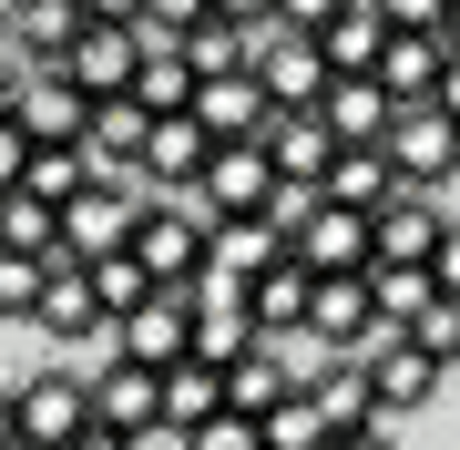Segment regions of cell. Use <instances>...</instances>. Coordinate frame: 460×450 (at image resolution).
Returning a JSON list of instances; mask_svg holds the SVG:
<instances>
[{
    "instance_id": "1",
    "label": "cell",
    "mask_w": 460,
    "mask_h": 450,
    "mask_svg": "<svg viewBox=\"0 0 460 450\" xmlns=\"http://www.w3.org/2000/svg\"><path fill=\"white\" fill-rule=\"evenodd\" d=\"M378 154H389V174L399 184H440V195H450V184H460V123L440 113V102H389V123H378Z\"/></svg>"
},
{
    "instance_id": "2",
    "label": "cell",
    "mask_w": 460,
    "mask_h": 450,
    "mask_svg": "<svg viewBox=\"0 0 460 450\" xmlns=\"http://www.w3.org/2000/svg\"><path fill=\"white\" fill-rule=\"evenodd\" d=\"M93 440H154V419H164V379H154L144 358H123V349H102L93 368Z\"/></svg>"
},
{
    "instance_id": "3",
    "label": "cell",
    "mask_w": 460,
    "mask_h": 450,
    "mask_svg": "<svg viewBox=\"0 0 460 450\" xmlns=\"http://www.w3.org/2000/svg\"><path fill=\"white\" fill-rule=\"evenodd\" d=\"M133 205H144V184H123V174H83V195H62V246L51 256H113L133 246Z\"/></svg>"
},
{
    "instance_id": "4",
    "label": "cell",
    "mask_w": 460,
    "mask_h": 450,
    "mask_svg": "<svg viewBox=\"0 0 460 450\" xmlns=\"http://www.w3.org/2000/svg\"><path fill=\"white\" fill-rule=\"evenodd\" d=\"M195 195H205V216H266V195H277L266 144L256 134H215L205 164H195Z\"/></svg>"
},
{
    "instance_id": "5",
    "label": "cell",
    "mask_w": 460,
    "mask_h": 450,
    "mask_svg": "<svg viewBox=\"0 0 460 450\" xmlns=\"http://www.w3.org/2000/svg\"><path fill=\"white\" fill-rule=\"evenodd\" d=\"M296 328H307V349H378V307H368V277L358 267H328V277H307V317H296Z\"/></svg>"
},
{
    "instance_id": "6",
    "label": "cell",
    "mask_w": 460,
    "mask_h": 450,
    "mask_svg": "<svg viewBox=\"0 0 460 450\" xmlns=\"http://www.w3.org/2000/svg\"><path fill=\"white\" fill-rule=\"evenodd\" d=\"M11 430L21 440H93L83 368H31V379H11Z\"/></svg>"
},
{
    "instance_id": "7",
    "label": "cell",
    "mask_w": 460,
    "mask_h": 450,
    "mask_svg": "<svg viewBox=\"0 0 460 450\" xmlns=\"http://www.w3.org/2000/svg\"><path fill=\"white\" fill-rule=\"evenodd\" d=\"M358 368H368V389H378V419H410V410H429V389L450 379V368L429 358L410 328H389L378 349H358Z\"/></svg>"
},
{
    "instance_id": "8",
    "label": "cell",
    "mask_w": 460,
    "mask_h": 450,
    "mask_svg": "<svg viewBox=\"0 0 460 450\" xmlns=\"http://www.w3.org/2000/svg\"><path fill=\"white\" fill-rule=\"evenodd\" d=\"M307 400H317V419H328V440H378V430H389V419H378L368 368L348 358V349H317V368H307Z\"/></svg>"
},
{
    "instance_id": "9",
    "label": "cell",
    "mask_w": 460,
    "mask_h": 450,
    "mask_svg": "<svg viewBox=\"0 0 460 450\" xmlns=\"http://www.w3.org/2000/svg\"><path fill=\"white\" fill-rule=\"evenodd\" d=\"M83 113H93V93L72 83L62 62H31L21 93H11V123H21L31 144H83Z\"/></svg>"
},
{
    "instance_id": "10",
    "label": "cell",
    "mask_w": 460,
    "mask_h": 450,
    "mask_svg": "<svg viewBox=\"0 0 460 450\" xmlns=\"http://www.w3.org/2000/svg\"><path fill=\"white\" fill-rule=\"evenodd\" d=\"M184 317H195V297H184V277H174V287H144V297H133V307H123L102 338H113L123 358L164 368V358H184Z\"/></svg>"
},
{
    "instance_id": "11",
    "label": "cell",
    "mask_w": 460,
    "mask_h": 450,
    "mask_svg": "<svg viewBox=\"0 0 460 450\" xmlns=\"http://www.w3.org/2000/svg\"><path fill=\"white\" fill-rule=\"evenodd\" d=\"M31 328H41V338H62V349H83V338H102L113 317H102L93 277L72 267V256H51V267H41V297H31Z\"/></svg>"
},
{
    "instance_id": "12",
    "label": "cell",
    "mask_w": 460,
    "mask_h": 450,
    "mask_svg": "<svg viewBox=\"0 0 460 450\" xmlns=\"http://www.w3.org/2000/svg\"><path fill=\"white\" fill-rule=\"evenodd\" d=\"M133 51H144V21H83V31L62 41V72L83 93H123L133 83Z\"/></svg>"
},
{
    "instance_id": "13",
    "label": "cell",
    "mask_w": 460,
    "mask_h": 450,
    "mask_svg": "<svg viewBox=\"0 0 460 450\" xmlns=\"http://www.w3.org/2000/svg\"><path fill=\"white\" fill-rule=\"evenodd\" d=\"M205 123L195 113H154L144 123V154H133V184H144V195H164V184H195V164H205Z\"/></svg>"
},
{
    "instance_id": "14",
    "label": "cell",
    "mask_w": 460,
    "mask_h": 450,
    "mask_svg": "<svg viewBox=\"0 0 460 450\" xmlns=\"http://www.w3.org/2000/svg\"><path fill=\"white\" fill-rule=\"evenodd\" d=\"M154 379H164V419H154V440H174V450H184V430H195V419H215V410H226V368H215V358H195V349H184V358H164Z\"/></svg>"
},
{
    "instance_id": "15",
    "label": "cell",
    "mask_w": 460,
    "mask_h": 450,
    "mask_svg": "<svg viewBox=\"0 0 460 450\" xmlns=\"http://www.w3.org/2000/svg\"><path fill=\"white\" fill-rule=\"evenodd\" d=\"M296 256H307L317 277L328 267H368V216L358 205H328V195H307V216H296V235H287Z\"/></svg>"
},
{
    "instance_id": "16",
    "label": "cell",
    "mask_w": 460,
    "mask_h": 450,
    "mask_svg": "<svg viewBox=\"0 0 460 450\" xmlns=\"http://www.w3.org/2000/svg\"><path fill=\"white\" fill-rule=\"evenodd\" d=\"M144 102L133 93H93V113H83V154H93V174H123L133 184V154H144Z\"/></svg>"
},
{
    "instance_id": "17",
    "label": "cell",
    "mask_w": 460,
    "mask_h": 450,
    "mask_svg": "<svg viewBox=\"0 0 460 450\" xmlns=\"http://www.w3.org/2000/svg\"><path fill=\"white\" fill-rule=\"evenodd\" d=\"M440 62H450V41L440 31H399V21H389V31H378V93H389V102H420L429 83H440Z\"/></svg>"
},
{
    "instance_id": "18",
    "label": "cell",
    "mask_w": 460,
    "mask_h": 450,
    "mask_svg": "<svg viewBox=\"0 0 460 450\" xmlns=\"http://www.w3.org/2000/svg\"><path fill=\"white\" fill-rule=\"evenodd\" d=\"M184 113H195L205 134H256V123H266V93H256V72H246V62H235V72H195Z\"/></svg>"
},
{
    "instance_id": "19",
    "label": "cell",
    "mask_w": 460,
    "mask_h": 450,
    "mask_svg": "<svg viewBox=\"0 0 460 450\" xmlns=\"http://www.w3.org/2000/svg\"><path fill=\"white\" fill-rule=\"evenodd\" d=\"M307 277H317V267H307L296 246H277V256L246 277V307H256V328H266V338H287L296 317H307Z\"/></svg>"
},
{
    "instance_id": "20",
    "label": "cell",
    "mask_w": 460,
    "mask_h": 450,
    "mask_svg": "<svg viewBox=\"0 0 460 450\" xmlns=\"http://www.w3.org/2000/svg\"><path fill=\"white\" fill-rule=\"evenodd\" d=\"M317 123H328L338 144H378V123H389V93H378V72H328V93H317Z\"/></svg>"
},
{
    "instance_id": "21",
    "label": "cell",
    "mask_w": 460,
    "mask_h": 450,
    "mask_svg": "<svg viewBox=\"0 0 460 450\" xmlns=\"http://www.w3.org/2000/svg\"><path fill=\"white\" fill-rule=\"evenodd\" d=\"M144 113H184V93H195V62L174 51V31H144V51H133V83H123Z\"/></svg>"
},
{
    "instance_id": "22",
    "label": "cell",
    "mask_w": 460,
    "mask_h": 450,
    "mask_svg": "<svg viewBox=\"0 0 460 450\" xmlns=\"http://www.w3.org/2000/svg\"><path fill=\"white\" fill-rule=\"evenodd\" d=\"M256 307L246 297H195V317H184V349H195V358H215V368H226V358H246L256 349Z\"/></svg>"
},
{
    "instance_id": "23",
    "label": "cell",
    "mask_w": 460,
    "mask_h": 450,
    "mask_svg": "<svg viewBox=\"0 0 460 450\" xmlns=\"http://www.w3.org/2000/svg\"><path fill=\"white\" fill-rule=\"evenodd\" d=\"M0 31L21 41V62H62V41L83 31V0H11V11H0Z\"/></svg>"
},
{
    "instance_id": "24",
    "label": "cell",
    "mask_w": 460,
    "mask_h": 450,
    "mask_svg": "<svg viewBox=\"0 0 460 450\" xmlns=\"http://www.w3.org/2000/svg\"><path fill=\"white\" fill-rule=\"evenodd\" d=\"M389 184H399V174H389V154H378V144H338V154H328V174H317V195H328V205H358V216H368Z\"/></svg>"
},
{
    "instance_id": "25",
    "label": "cell",
    "mask_w": 460,
    "mask_h": 450,
    "mask_svg": "<svg viewBox=\"0 0 460 450\" xmlns=\"http://www.w3.org/2000/svg\"><path fill=\"white\" fill-rule=\"evenodd\" d=\"M83 174H93L83 144H31V154H21V195H41L51 216H62V195H83Z\"/></svg>"
},
{
    "instance_id": "26",
    "label": "cell",
    "mask_w": 460,
    "mask_h": 450,
    "mask_svg": "<svg viewBox=\"0 0 460 450\" xmlns=\"http://www.w3.org/2000/svg\"><path fill=\"white\" fill-rule=\"evenodd\" d=\"M378 31H389V21H378L368 0H348L338 21H317V51H328V72H368V62H378Z\"/></svg>"
},
{
    "instance_id": "27",
    "label": "cell",
    "mask_w": 460,
    "mask_h": 450,
    "mask_svg": "<svg viewBox=\"0 0 460 450\" xmlns=\"http://www.w3.org/2000/svg\"><path fill=\"white\" fill-rule=\"evenodd\" d=\"M0 246H21V256H51V246H62V216H51L41 195H21V184H0Z\"/></svg>"
},
{
    "instance_id": "28",
    "label": "cell",
    "mask_w": 460,
    "mask_h": 450,
    "mask_svg": "<svg viewBox=\"0 0 460 450\" xmlns=\"http://www.w3.org/2000/svg\"><path fill=\"white\" fill-rule=\"evenodd\" d=\"M174 51H184L195 72H235V62H246V21L205 11V21H184V31H174Z\"/></svg>"
},
{
    "instance_id": "29",
    "label": "cell",
    "mask_w": 460,
    "mask_h": 450,
    "mask_svg": "<svg viewBox=\"0 0 460 450\" xmlns=\"http://www.w3.org/2000/svg\"><path fill=\"white\" fill-rule=\"evenodd\" d=\"M83 277H93V297H102V317H123L133 297H144V256H133V246H113V256H83Z\"/></svg>"
},
{
    "instance_id": "30",
    "label": "cell",
    "mask_w": 460,
    "mask_h": 450,
    "mask_svg": "<svg viewBox=\"0 0 460 450\" xmlns=\"http://www.w3.org/2000/svg\"><path fill=\"white\" fill-rule=\"evenodd\" d=\"M410 338H420L440 368H460V297H440V287H429V297L410 307Z\"/></svg>"
},
{
    "instance_id": "31",
    "label": "cell",
    "mask_w": 460,
    "mask_h": 450,
    "mask_svg": "<svg viewBox=\"0 0 460 450\" xmlns=\"http://www.w3.org/2000/svg\"><path fill=\"white\" fill-rule=\"evenodd\" d=\"M41 267H51V256L0 246V317H31V297H41Z\"/></svg>"
},
{
    "instance_id": "32",
    "label": "cell",
    "mask_w": 460,
    "mask_h": 450,
    "mask_svg": "<svg viewBox=\"0 0 460 450\" xmlns=\"http://www.w3.org/2000/svg\"><path fill=\"white\" fill-rule=\"evenodd\" d=\"M429 287H440V297H460V216L440 225V246H429Z\"/></svg>"
},
{
    "instance_id": "33",
    "label": "cell",
    "mask_w": 460,
    "mask_h": 450,
    "mask_svg": "<svg viewBox=\"0 0 460 450\" xmlns=\"http://www.w3.org/2000/svg\"><path fill=\"white\" fill-rule=\"evenodd\" d=\"M368 11H378V21H399V31H440L450 0H368Z\"/></svg>"
},
{
    "instance_id": "34",
    "label": "cell",
    "mask_w": 460,
    "mask_h": 450,
    "mask_svg": "<svg viewBox=\"0 0 460 450\" xmlns=\"http://www.w3.org/2000/svg\"><path fill=\"white\" fill-rule=\"evenodd\" d=\"M215 0H144V31H184V21H205Z\"/></svg>"
},
{
    "instance_id": "35",
    "label": "cell",
    "mask_w": 460,
    "mask_h": 450,
    "mask_svg": "<svg viewBox=\"0 0 460 450\" xmlns=\"http://www.w3.org/2000/svg\"><path fill=\"white\" fill-rule=\"evenodd\" d=\"M429 102H440V113L460 123V51H450V62H440V83H429Z\"/></svg>"
},
{
    "instance_id": "36",
    "label": "cell",
    "mask_w": 460,
    "mask_h": 450,
    "mask_svg": "<svg viewBox=\"0 0 460 450\" xmlns=\"http://www.w3.org/2000/svg\"><path fill=\"white\" fill-rule=\"evenodd\" d=\"M83 21H144V0H83Z\"/></svg>"
},
{
    "instance_id": "37",
    "label": "cell",
    "mask_w": 460,
    "mask_h": 450,
    "mask_svg": "<svg viewBox=\"0 0 460 450\" xmlns=\"http://www.w3.org/2000/svg\"><path fill=\"white\" fill-rule=\"evenodd\" d=\"M215 11H226V21H246V31H256V21L277 11V0H215Z\"/></svg>"
},
{
    "instance_id": "38",
    "label": "cell",
    "mask_w": 460,
    "mask_h": 450,
    "mask_svg": "<svg viewBox=\"0 0 460 450\" xmlns=\"http://www.w3.org/2000/svg\"><path fill=\"white\" fill-rule=\"evenodd\" d=\"M11 440H21V430H11V379H0V450H11Z\"/></svg>"
},
{
    "instance_id": "39",
    "label": "cell",
    "mask_w": 460,
    "mask_h": 450,
    "mask_svg": "<svg viewBox=\"0 0 460 450\" xmlns=\"http://www.w3.org/2000/svg\"><path fill=\"white\" fill-rule=\"evenodd\" d=\"M440 41H450V51H460V0H450V11H440Z\"/></svg>"
},
{
    "instance_id": "40",
    "label": "cell",
    "mask_w": 460,
    "mask_h": 450,
    "mask_svg": "<svg viewBox=\"0 0 460 450\" xmlns=\"http://www.w3.org/2000/svg\"><path fill=\"white\" fill-rule=\"evenodd\" d=\"M450 216H460V184H450Z\"/></svg>"
}]
</instances>
